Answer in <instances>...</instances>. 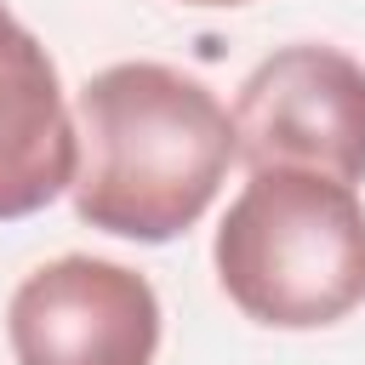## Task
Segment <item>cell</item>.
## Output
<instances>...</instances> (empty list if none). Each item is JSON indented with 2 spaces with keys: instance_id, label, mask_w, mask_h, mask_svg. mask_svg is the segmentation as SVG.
<instances>
[{
  "instance_id": "6da1fadb",
  "label": "cell",
  "mask_w": 365,
  "mask_h": 365,
  "mask_svg": "<svg viewBox=\"0 0 365 365\" xmlns=\"http://www.w3.org/2000/svg\"><path fill=\"white\" fill-rule=\"evenodd\" d=\"M74 217L160 245L205 217L234 160L228 108L171 63H108L74 91Z\"/></svg>"
},
{
  "instance_id": "7a4b0ae2",
  "label": "cell",
  "mask_w": 365,
  "mask_h": 365,
  "mask_svg": "<svg viewBox=\"0 0 365 365\" xmlns=\"http://www.w3.org/2000/svg\"><path fill=\"white\" fill-rule=\"evenodd\" d=\"M228 302L274 331H319L365 302V205L348 182L314 171H251L217 245Z\"/></svg>"
},
{
  "instance_id": "3957f363",
  "label": "cell",
  "mask_w": 365,
  "mask_h": 365,
  "mask_svg": "<svg viewBox=\"0 0 365 365\" xmlns=\"http://www.w3.org/2000/svg\"><path fill=\"white\" fill-rule=\"evenodd\" d=\"M234 160L251 171H314L365 182V63L336 46L297 40L262 57L234 97Z\"/></svg>"
},
{
  "instance_id": "277c9868",
  "label": "cell",
  "mask_w": 365,
  "mask_h": 365,
  "mask_svg": "<svg viewBox=\"0 0 365 365\" xmlns=\"http://www.w3.org/2000/svg\"><path fill=\"white\" fill-rule=\"evenodd\" d=\"M6 336L17 365H154L160 297L125 262L57 257L11 291Z\"/></svg>"
},
{
  "instance_id": "5b68a950",
  "label": "cell",
  "mask_w": 365,
  "mask_h": 365,
  "mask_svg": "<svg viewBox=\"0 0 365 365\" xmlns=\"http://www.w3.org/2000/svg\"><path fill=\"white\" fill-rule=\"evenodd\" d=\"M80 171L74 108L46 46L0 6V222L46 211Z\"/></svg>"
},
{
  "instance_id": "8992f818",
  "label": "cell",
  "mask_w": 365,
  "mask_h": 365,
  "mask_svg": "<svg viewBox=\"0 0 365 365\" xmlns=\"http://www.w3.org/2000/svg\"><path fill=\"white\" fill-rule=\"evenodd\" d=\"M182 6H245V0H182Z\"/></svg>"
}]
</instances>
